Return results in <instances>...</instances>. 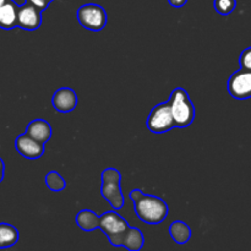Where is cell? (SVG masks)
<instances>
[{
    "instance_id": "7a4b0ae2",
    "label": "cell",
    "mask_w": 251,
    "mask_h": 251,
    "mask_svg": "<svg viewBox=\"0 0 251 251\" xmlns=\"http://www.w3.org/2000/svg\"><path fill=\"white\" fill-rule=\"evenodd\" d=\"M172 117L176 127H188L195 119V107L190 100L188 91L184 88H174L168 100Z\"/></svg>"
},
{
    "instance_id": "4fadbf2b",
    "label": "cell",
    "mask_w": 251,
    "mask_h": 251,
    "mask_svg": "<svg viewBox=\"0 0 251 251\" xmlns=\"http://www.w3.org/2000/svg\"><path fill=\"white\" fill-rule=\"evenodd\" d=\"M169 234L176 244H186L191 238V229L183 221H176L169 226Z\"/></svg>"
},
{
    "instance_id": "30bf717a",
    "label": "cell",
    "mask_w": 251,
    "mask_h": 251,
    "mask_svg": "<svg viewBox=\"0 0 251 251\" xmlns=\"http://www.w3.org/2000/svg\"><path fill=\"white\" fill-rule=\"evenodd\" d=\"M51 103L54 109L58 110L59 113H70L77 105L78 98L74 90L69 87H61L55 91Z\"/></svg>"
},
{
    "instance_id": "e0dca14e",
    "label": "cell",
    "mask_w": 251,
    "mask_h": 251,
    "mask_svg": "<svg viewBox=\"0 0 251 251\" xmlns=\"http://www.w3.org/2000/svg\"><path fill=\"white\" fill-rule=\"evenodd\" d=\"M46 185L50 191L58 193V191L65 189L66 183L65 179L60 176V173H58L56 171H50L46 176Z\"/></svg>"
},
{
    "instance_id": "8992f818",
    "label": "cell",
    "mask_w": 251,
    "mask_h": 251,
    "mask_svg": "<svg viewBox=\"0 0 251 251\" xmlns=\"http://www.w3.org/2000/svg\"><path fill=\"white\" fill-rule=\"evenodd\" d=\"M146 126L150 131L157 135L164 134V132L169 131L176 126L168 102L156 105L150 112L149 117H147Z\"/></svg>"
},
{
    "instance_id": "cb8c5ba5",
    "label": "cell",
    "mask_w": 251,
    "mask_h": 251,
    "mask_svg": "<svg viewBox=\"0 0 251 251\" xmlns=\"http://www.w3.org/2000/svg\"><path fill=\"white\" fill-rule=\"evenodd\" d=\"M6 1L7 0H0V6H1V5H4Z\"/></svg>"
},
{
    "instance_id": "ac0fdd59",
    "label": "cell",
    "mask_w": 251,
    "mask_h": 251,
    "mask_svg": "<svg viewBox=\"0 0 251 251\" xmlns=\"http://www.w3.org/2000/svg\"><path fill=\"white\" fill-rule=\"evenodd\" d=\"M213 6L218 14L226 16L234 11L237 7V0H215Z\"/></svg>"
},
{
    "instance_id": "6da1fadb",
    "label": "cell",
    "mask_w": 251,
    "mask_h": 251,
    "mask_svg": "<svg viewBox=\"0 0 251 251\" xmlns=\"http://www.w3.org/2000/svg\"><path fill=\"white\" fill-rule=\"evenodd\" d=\"M135 213L142 222L147 225H159L168 216V206L158 196L142 194L134 201Z\"/></svg>"
},
{
    "instance_id": "9a60e30c",
    "label": "cell",
    "mask_w": 251,
    "mask_h": 251,
    "mask_svg": "<svg viewBox=\"0 0 251 251\" xmlns=\"http://www.w3.org/2000/svg\"><path fill=\"white\" fill-rule=\"evenodd\" d=\"M19 242V230L9 223H0V249L14 247Z\"/></svg>"
},
{
    "instance_id": "2e32d148",
    "label": "cell",
    "mask_w": 251,
    "mask_h": 251,
    "mask_svg": "<svg viewBox=\"0 0 251 251\" xmlns=\"http://www.w3.org/2000/svg\"><path fill=\"white\" fill-rule=\"evenodd\" d=\"M123 247L131 251H139L144 247V235L139 228H129V232L126 233Z\"/></svg>"
},
{
    "instance_id": "5bb4252c",
    "label": "cell",
    "mask_w": 251,
    "mask_h": 251,
    "mask_svg": "<svg viewBox=\"0 0 251 251\" xmlns=\"http://www.w3.org/2000/svg\"><path fill=\"white\" fill-rule=\"evenodd\" d=\"M98 221H100V216H97L91 210H82L76 216V223L83 232H92V230L98 229Z\"/></svg>"
},
{
    "instance_id": "7402d4cb",
    "label": "cell",
    "mask_w": 251,
    "mask_h": 251,
    "mask_svg": "<svg viewBox=\"0 0 251 251\" xmlns=\"http://www.w3.org/2000/svg\"><path fill=\"white\" fill-rule=\"evenodd\" d=\"M142 194L144 193H142V190H140V189H134V190H131V193H130V199H131L132 202H134V201H136Z\"/></svg>"
},
{
    "instance_id": "603a6c76",
    "label": "cell",
    "mask_w": 251,
    "mask_h": 251,
    "mask_svg": "<svg viewBox=\"0 0 251 251\" xmlns=\"http://www.w3.org/2000/svg\"><path fill=\"white\" fill-rule=\"evenodd\" d=\"M4 176H5V163L1 158H0V183L4 180Z\"/></svg>"
},
{
    "instance_id": "44dd1931",
    "label": "cell",
    "mask_w": 251,
    "mask_h": 251,
    "mask_svg": "<svg viewBox=\"0 0 251 251\" xmlns=\"http://www.w3.org/2000/svg\"><path fill=\"white\" fill-rule=\"evenodd\" d=\"M168 2H169V5H171V6L179 9V7L185 6L186 2H188V0H168Z\"/></svg>"
},
{
    "instance_id": "ffe728a7",
    "label": "cell",
    "mask_w": 251,
    "mask_h": 251,
    "mask_svg": "<svg viewBox=\"0 0 251 251\" xmlns=\"http://www.w3.org/2000/svg\"><path fill=\"white\" fill-rule=\"evenodd\" d=\"M53 1H54V0H26V2H29V4H32L33 6H36L37 9L41 10V11L46 10L47 7H48L49 5H50Z\"/></svg>"
},
{
    "instance_id": "52a82bcc",
    "label": "cell",
    "mask_w": 251,
    "mask_h": 251,
    "mask_svg": "<svg viewBox=\"0 0 251 251\" xmlns=\"http://www.w3.org/2000/svg\"><path fill=\"white\" fill-rule=\"evenodd\" d=\"M228 92L237 100L251 98V70L240 69L228 80Z\"/></svg>"
},
{
    "instance_id": "9c48e42d",
    "label": "cell",
    "mask_w": 251,
    "mask_h": 251,
    "mask_svg": "<svg viewBox=\"0 0 251 251\" xmlns=\"http://www.w3.org/2000/svg\"><path fill=\"white\" fill-rule=\"evenodd\" d=\"M15 149L27 159H38L44 153V144L34 140L26 132L17 136V139L15 140Z\"/></svg>"
},
{
    "instance_id": "d6986e66",
    "label": "cell",
    "mask_w": 251,
    "mask_h": 251,
    "mask_svg": "<svg viewBox=\"0 0 251 251\" xmlns=\"http://www.w3.org/2000/svg\"><path fill=\"white\" fill-rule=\"evenodd\" d=\"M239 64L242 69H248L251 70V47H248L247 49L242 51L239 58Z\"/></svg>"
},
{
    "instance_id": "8fae6325",
    "label": "cell",
    "mask_w": 251,
    "mask_h": 251,
    "mask_svg": "<svg viewBox=\"0 0 251 251\" xmlns=\"http://www.w3.org/2000/svg\"><path fill=\"white\" fill-rule=\"evenodd\" d=\"M26 134L33 137L37 141L46 144L50 140L53 130H51L50 124L44 119H34L27 125Z\"/></svg>"
},
{
    "instance_id": "7c38bea8",
    "label": "cell",
    "mask_w": 251,
    "mask_h": 251,
    "mask_svg": "<svg viewBox=\"0 0 251 251\" xmlns=\"http://www.w3.org/2000/svg\"><path fill=\"white\" fill-rule=\"evenodd\" d=\"M17 10L19 5L14 0H7L0 6V28L10 31L17 27Z\"/></svg>"
},
{
    "instance_id": "5b68a950",
    "label": "cell",
    "mask_w": 251,
    "mask_h": 251,
    "mask_svg": "<svg viewBox=\"0 0 251 251\" xmlns=\"http://www.w3.org/2000/svg\"><path fill=\"white\" fill-rule=\"evenodd\" d=\"M77 20L83 28L92 32H100L107 26V11L98 4H86L78 7Z\"/></svg>"
},
{
    "instance_id": "277c9868",
    "label": "cell",
    "mask_w": 251,
    "mask_h": 251,
    "mask_svg": "<svg viewBox=\"0 0 251 251\" xmlns=\"http://www.w3.org/2000/svg\"><path fill=\"white\" fill-rule=\"evenodd\" d=\"M122 174L115 168H107L102 173V196L110 203L115 211L124 206V196L120 188Z\"/></svg>"
},
{
    "instance_id": "3957f363",
    "label": "cell",
    "mask_w": 251,
    "mask_h": 251,
    "mask_svg": "<svg viewBox=\"0 0 251 251\" xmlns=\"http://www.w3.org/2000/svg\"><path fill=\"white\" fill-rule=\"evenodd\" d=\"M129 223L115 211H109L100 216L98 229L102 230L114 247H123L126 233L129 232Z\"/></svg>"
},
{
    "instance_id": "ba28073f",
    "label": "cell",
    "mask_w": 251,
    "mask_h": 251,
    "mask_svg": "<svg viewBox=\"0 0 251 251\" xmlns=\"http://www.w3.org/2000/svg\"><path fill=\"white\" fill-rule=\"evenodd\" d=\"M42 25V11L29 2L20 5L17 10V27L25 31H36Z\"/></svg>"
}]
</instances>
